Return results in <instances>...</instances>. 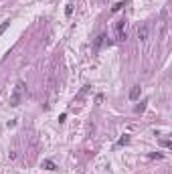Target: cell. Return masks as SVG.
<instances>
[{"instance_id":"277c9868","label":"cell","mask_w":172,"mask_h":174,"mask_svg":"<svg viewBox=\"0 0 172 174\" xmlns=\"http://www.w3.org/2000/svg\"><path fill=\"white\" fill-rule=\"evenodd\" d=\"M126 144H130V136H128V134H124L122 138L117 140V146H126Z\"/></svg>"},{"instance_id":"5b68a950","label":"cell","mask_w":172,"mask_h":174,"mask_svg":"<svg viewBox=\"0 0 172 174\" xmlns=\"http://www.w3.org/2000/svg\"><path fill=\"white\" fill-rule=\"evenodd\" d=\"M103 41H105V35H99L97 39H95V45H93V47H95V51H97V49L103 45Z\"/></svg>"},{"instance_id":"3957f363","label":"cell","mask_w":172,"mask_h":174,"mask_svg":"<svg viewBox=\"0 0 172 174\" xmlns=\"http://www.w3.org/2000/svg\"><path fill=\"white\" fill-rule=\"evenodd\" d=\"M140 93H142V87H140V85H134V87H132V91H130V99H132V101H136L138 97H140Z\"/></svg>"},{"instance_id":"30bf717a","label":"cell","mask_w":172,"mask_h":174,"mask_svg":"<svg viewBox=\"0 0 172 174\" xmlns=\"http://www.w3.org/2000/svg\"><path fill=\"white\" fill-rule=\"evenodd\" d=\"M146 103H148V101H142V103H140V105L136 107V111H138V114H142V111L146 109Z\"/></svg>"},{"instance_id":"8fae6325","label":"cell","mask_w":172,"mask_h":174,"mask_svg":"<svg viewBox=\"0 0 172 174\" xmlns=\"http://www.w3.org/2000/svg\"><path fill=\"white\" fill-rule=\"evenodd\" d=\"M71 12H73V4H67V8H65V14L71 16Z\"/></svg>"},{"instance_id":"ba28073f","label":"cell","mask_w":172,"mask_h":174,"mask_svg":"<svg viewBox=\"0 0 172 174\" xmlns=\"http://www.w3.org/2000/svg\"><path fill=\"white\" fill-rule=\"evenodd\" d=\"M124 6H126V2H117L115 6H112V12H117V10H122Z\"/></svg>"},{"instance_id":"9c48e42d","label":"cell","mask_w":172,"mask_h":174,"mask_svg":"<svg viewBox=\"0 0 172 174\" xmlns=\"http://www.w3.org/2000/svg\"><path fill=\"white\" fill-rule=\"evenodd\" d=\"M43 166H45L47 170H55V164L51 162V160H45V162H43Z\"/></svg>"},{"instance_id":"7a4b0ae2","label":"cell","mask_w":172,"mask_h":174,"mask_svg":"<svg viewBox=\"0 0 172 174\" xmlns=\"http://www.w3.org/2000/svg\"><path fill=\"white\" fill-rule=\"evenodd\" d=\"M148 33H150V24L148 23H144V24L138 26V39H140V41H146V39H148Z\"/></svg>"},{"instance_id":"52a82bcc","label":"cell","mask_w":172,"mask_h":174,"mask_svg":"<svg viewBox=\"0 0 172 174\" xmlns=\"http://www.w3.org/2000/svg\"><path fill=\"white\" fill-rule=\"evenodd\" d=\"M124 24H126V20H117V23H115V33H120V35H122V28H124Z\"/></svg>"},{"instance_id":"7c38bea8","label":"cell","mask_w":172,"mask_h":174,"mask_svg":"<svg viewBox=\"0 0 172 174\" xmlns=\"http://www.w3.org/2000/svg\"><path fill=\"white\" fill-rule=\"evenodd\" d=\"M162 146H164V148H170V146H172L170 140H162Z\"/></svg>"},{"instance_id":"8992f818","label":"cell","mask_w":172,"mask_h":174,"mask_svg":"<svg viewBox=\"0 0 172 174\" xmlns=\"http://www.w3.org/2000/svg\"><path fill=\"white\" fill-rule=\"evenodd\" d=\"M8 26H10V20H4V23L0 24V36L6 33V28H8Z\"/></svg>"},{"instance_id":"6da1fadb","label":"cell","mask_w":172,"mask_h":174,"mask_svg":"<svg viewBox=\"0 0 172 174\" xmlns=\"http://www.w3.org/2000/svg\"><path fill=\"white\" fill-rule=\"evenodd\" d=\"M23 93H24V81H16L14 91H12V95H10V105H18V103H20Z\"/></svg>"}]
</instances>
